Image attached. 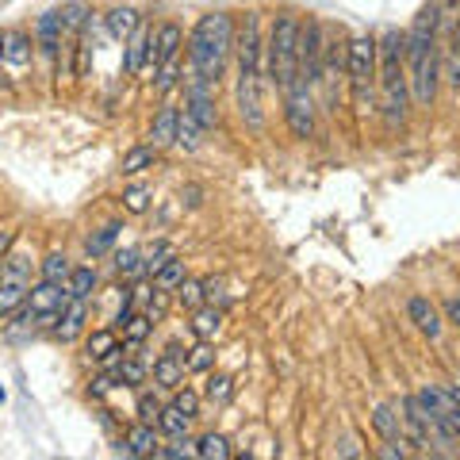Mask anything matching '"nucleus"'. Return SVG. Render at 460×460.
<instances>
[{
    "instance_id": "c756f323",
    "label": "nucleus",
    "mask_w": 460,
    "mask_h": 460,
    "mask_svg": "<svg viewBox=\"0 0 460 460\" xmlns=\"http://www.w3.org/2000/svg\"><path fill=\"white\" fill-rule=\"evenodd\" d=\"M204 127H199L196 119H192V115L189 111H181V123H177V150H199V146H204Z\"/></svg>"
},
{
    "instance_id": "423d86ee",
    "label": "nucleus",
    "mask_w": 460,
    "mask_h": 460,
    "mask_svg": "<svg viewBox=\"0 0 460 460\" xmlns=\"http://www.w3.org/2000/svg\"><path fill=\"white\" fill-rule=\"evenodd\" d=\"M35 253L20 246L4 257V272H0V319H12L23 304H27V292H31V272H35Z\"/></svg>"
},
{
    "instance_id": "864d4df0",
    "label": "nucleus",
    "mask_w": 460,
    "mask_h": 460,
    "mask_svg": "<svg viewBox=\"0 0 460 460\" xmlns=\"http://www.w3.org/2000/svg\"><path fill=\"white\" fill-rule=\"evenodd\" d=\"M0 89H8V77H4V50H0Z\"/></svg>"
},
{
    "instance_id": "4be33fe9",
    "label": "nucleus",
    "mask_w": 460,
    "mask_h": 460,
    "mask_svg": "<svg viewBox=\"0 0 460 460\" xmlns=\"http://www.w3.org/2000/svg\"><path fill=\"white\" fill-rule=\"evenodd\" d=\"M372 429L380 434V441H407V429H402V414L392 402H380L372 411Z\"/></svg>"
},
{
    "instance_id": "72a5a7b5",
    "label": "nucleus",
    "mask_w": 460,
    "mask_h": 460,
    "mask_svg": "<svg viewBox=\"0 0 460 460\" xmlns=\"http://www.w3.org/2000/svg\"><path fill=\"white\" fill-rule=\"evenodd\" d=\"M150 84H154V93L157 96H169L172 89H181V62L172 58V62H162L157 66V74L150 77Z\"/></svg>"
},
{
    "instance_id": "7c9ffc66",
    "label": "nucleus",
    "mask_w": 460,
    "mask_h": 460,
    "mask_svg": "<svg viewBox=\"0 0 460 460\" xmlns=\"http://www.w3.org/2000/svg\"><path fill=\"white\" fill-rule=\"evenodd\" d=\"M69 272H74V265H69V257H66L62 250H54V253H47V257L39 261V277H42V280L66 284V280H69Z\"/></svg>"
},
{
    "instance_id": "de8ad7c7",
    "label": "nucleus",
    "mask_w": 460,
    "mask_h": 460,
    "mask_svg": "<svg viewBox=\"0 0 460 460\" xmlns=\"http://www.w3.org/2000/svg\"><path fill=\"white\" fill-rule=\"evenodd\" d=\"M169 296H172V292H162V288L154 284V292H150V299H146V307H142V311H146L154 323H162L165 311H169Z\"/></svg>"
},
{
    "instance_id": "9d476101",
    "label": "nucleus",
    "mask_w": 460,
    "mask_h": 460,
    "mask_svg": "<svg viewBox=\"0 0 460 460\" xmlns=\"http://www.w3.org/2000/svg\"><path fill=\"white\" fill-rule=\"evenodd\" d=\"M284 119H288V131L296 138L314 135V93H311L307 81H299L296 89L284 93Z\"/></svg>"
},
{
    "instance_id": "b1692460",
    "label": "nucleus",
    "mask_w": 460,
    "mask_h": 460,
    "mask_svg": "<svg viewBox=\"0 0 460 460\" xmlns=\"http://www.w3.org/2000/svg\"><path fill=\"white\" fill-rule=\"evenodd\" d=\"M192 334L199 341H211L215 334H219V326H223V307H215V304H204L199 311H192Z\"/></svg>"
},
{
    "instance_id": "f03ea898",
    "label": "nucleus",
    "mask_w": 460,
    "mask_h": 460,
    "mask_svg": "<svg viewBox=\"0 0 460 460\" xmlns=\"http://www.w3.org/2000/svg\"><path fill=\"white\" fill-rule=\"evenodd\" d=\"M380 42V69H376V84H380V115L384 127L395 131L402 127L411 111V81H407V31L399 27H387L376 39Z\"/></svg>"
},
{
    "instance_id": "bb28decb",
    "label": "nucleus",
    "mask_w": 460,
    "mask_h": 460,
    "mask_svg": "<svg viewBox=\"0 0 460 460\" xmlns=\"http://www.w3.org/2000/svg\"><path fill=\"white\" fill-rule=\"evenodd\" d=\"M154 162H157V146H135V150H127L123 154V162H119V172L123 177H138V172H146V169H154Z\"/></svg>"
},
{
    "instance_id": "1a4fd4ad",
    "label": "nucleus",
    "mask_w": 460,
    "mask_h": 460,
    "mask_svg": "<svg viewBox=\"0 0 460 460\" xmlns=\"http://www.w3.org/2000/svg\"><path fill=\"white\" fill-rule=\"evenodd\" d=\"M349 74V42L338 35H326V54H323V77H319V89H323V100L326 108L338 104V81ZM338 111V108H334Z\"/></svg>"
},
{
    "instance_id": "49530a36",
    "label": "nucleus",
    "mask_w": 460,
    "mask_h": 460,
    "mask_svg": "<svg viewBox=\"0 0 460 460\" xmlns=\"http://www.w3.org/2000/svg\"><path fill=\"white\" fill-rule=\"evenodd\" d=\"M172 402H177V407L184 411V414H192V419H199V402H204V395L199 392H192V387H177V392H172Z\"/></svg>"
},
{
    "instance_id": "393cba45",
    "label": "nucleus",
    "mask_w": 460,
    "mask_h": 460,
    "mask_svg": "<svg viewBox=\"0 0 460 460\" xmlns=\"http://www.w3.org/2000/svg\"><path fill=\"white\" fill-rule=\"evenodd\" d=\"M154 326H157V323L150 319L146 311H135L131 319H127V323L119 326V334H123V341H127V349H138V345L154 334Z\"/></svg>"
},
{
    "instance_id": "c85d7f7f",
    "label": "nucleus",
    "mask_w": 460,
    "mask_h": 460,
    "mask_svg": "<svg viewBox=\"0 0 460 460\" xmlns=\"http://www.w3.org/2000/svg\"><path fill=\"white\" fill-rule=\"evenodd\" d=\"M189 280V269H184V257H172V261H165L162 269L154 272V284L162 288V292H177V288Z\"/></svg>"
},
{
    "instance_id": "473e14b6",
    "label": "nucleus",
    "mask_w": 460,
    "mask_h": 460,
    "mask_svg": "<svg viewBox=\"0 0 460 460\" xmlns=\"http://www.w3.org/2000/svg\"><path fill=\"white\" fill-rule=\"evenodd\" d=\"M119 223H108V226H100L96 234H89L84 238V253L89 257H104V253H111V246H115V238H119Z\"/></svg>"
},
{
    "instance_id": "cd10ccee",
    "label": "nucleus",
    "mask_w": 460,
    "mask_h": 460,
    "mask_svg": "<svg viewBox=\"0 0 460 460\" xmlns=\"http://www.w3.org/2000/svg\"><path fill=\"white\" fill-rule=\"evenodd\" d=\"M192 414H184L177 402H165V411H162V422H157V429H162L165 438H184L192 429Z\"/></svg>"
},
{
    "instance_id": "a211bd4d",
    "label": "nucleus",
    "mask_w": 460,
    "mask_h": 460,
    "mask_svg": "<svg viewBox=\"0 0 460 460\" xmlns=\"http://www.w3.org/2000/svg\"><path fill=\"white\" fill-rule=\"evenodd\" d=\"M84 323H89V299H69L66 311H62V319L54 323L50 334L58 341H77L84 334Z\"/></svg>"
},
{
    "instance_id": "f8f14e48",
    "label": "nucleus",
    "mask_w": 460,
    "mask_h": 460,
    "mask_svg": "<svg viewBox=\"0 0 460 460\" xmlns=\"http://www.w3.org/2000/svg\"><path fill=\"white\" fill-rule=\"evenodd\" d=\"M181 47H184V31L181 23H157L154 27V39H150V54H146V66H142V74H157V66L162 62H172V58H181Z\"/></svg>"
},
{
    "instance_id": "58836bf2",
    "label": "nucleus",
    "mask_w": 460,
    "mask_h": 460,
    "mask_svg": "<svg viewBox=\"0 0 460 460\" xmlns=\"http://www.w3.org/2000/svg\"><path fill=\"white\" fill-rule=\"evenodd\" d=\"M115 272L119 277H127V280H135V277H146L142 272V250H115Z\"/></svg>"
},
{
    "instance_id": "c03bdc74",
    "label": "nucleus",
    "mask_w": 460,
    "mask_h": 460,
    "mask_svg": "<svg viewBox=\"0 0 460 460\" xmlns=\"http://www.w3.org/2000/svg\"><path fill=\"white\" fill-rule=\"evenodd\" d=\"M146 208H150V184H131V189L123 192V211L142 215Z\"/></svg>"
},
{
    "instance_id": "79ce46f5",
    "label": "nucleus",
    "mask_w": 460,
    "mask_h": 460,
    "mask_svg": "<svg viewBox=\"0 0 460 460\" xmlns=\"http://www.w3.org/2000/svg\"><path fill=\"white\" fill-rule=\"evenodd\" d=\"M138 422H150V426H157V422H162V411H165V402L162 399H157L154 392H142L138 395Z\"/></svg>"
},
{
    "instance_id": "a878e982",
    "label": "nucleus",
    "mask_w": 460,
    "mask_h": 460,
    "mask_svg": "<svg viewBox=\"0 0 460 460\" xmlns=\"http://www.w3.org/2000/svg\"><path fill=\"white\" fill-rule=\"evenodd\" d=\"M204 399L211 402V407H230V399H234V376L211 372L208 384H204Z\"/></svg>"
},
{
    "instance_id": "dca6fc26",
    "label": "nucleus",
    "mask_w": 460,
    "mask_h": 460,
    "mask_svg": "<svg viewBox=\"0 0 460 460\" xmlns=\"http://www.w3.org/2000/svg\"><path fill=\"white\" fill-rule=\"evenodd\" d=\"M157 449H162V429L150 426V422H138L127 429V438L115 445V453L119 456H157Z\"/></svg>"
},
{
    "instance_id": "09e8293b",
    "label": "nucleus",
    "mask_w": 460,
    "mask_h": 460,
    "mask_svg": "<svg viewBox=\"0 0 460 460\" xmlns=\"http://www.w3.org/2000/svg\"><path fill=\"white\" fill-rule=\"evenodd\" d=\"M441 314H445V323L460 330V292H453V296L441 299Z\"/></svg>"
},
{
    "instance_id": "0eeeda50",
    "label": "nucleus",
    "mask_w": 460,
    "mask_h": 460,
    "mask_svg": "<svg viewBox=\"0 0 460 460\" xmlns=\"http://www.w3.org/2000/svg\"><path fill=\"white\" fill-rule=\"evenodd\" d=\"M238 54V81H265V39H261V12H246L234 31Z\"/></svg>"
},
{
    "instance_id": "3c124183",
    "label": "nucleus",
    "mask_w": 460,
    "mask_h": 460,
    "mask_svg": "<svg viewBox=\"0 0 460 460\" xmlns=\"http://www.w3.org/2000/svg\"><path fill=\"white\" fill-rule=\"evenodd\" d=\"M16 242H20V230H12V226H0V261L16 250Z\"/></svg>"
},
{
    "instance_id": "6ab92c4d",
    "label": "nucleus",
    "mask_w": 460,
    "mask_h": 460,
    "mask_svg": "<svg viewBox=\"0 0 460 460\" xmlns=\"http://www.w3.org/2000/svg\"><path fill=\"white\" fill-rule=\"evenodd\" d=\"M150 39H154V27L138 23V31L123 42V74L127 77H138L142 66H146V54H150Z\"/></svg>"
},
{
    "instance_id": "7ed1b4c3",
    "label": "nucleus",
    "mask_w": 460,
    "mask_h": 460,
    "mask_svg": "<svg viewBox=\"0 0 460 460\" xmlns=\"http://www.w3.org/2000/svg\"><path fill=\"white\" fill-rule=\"evenodd\" d=\"M234 16L226 12H211L199 16V23L189 35V62H192V77H204L211 84H219V74L226 66V54L234 50Z\"/></svg>"
},
{
    "instance_id": "2eb2a0df",
    "label": "nucleus",
    "mask_w": 460,
    "mask_h": 460,
    "mask_svg": "<svg viewBox=\"0 0 460 460\" xmlns=\"http://www.w3.org/2000/svg\"><path fill=\"white\" fill-rule=\"evenodd\" d=\"M407 319L414 323V330L419 334H426L429 341H438L441 338V330H445V314L438 304H429L426 296H411L407 299Z\"/></svg>"
},
{
    "instance_id": "6e6552de",
    "label": "nucleus",
    "mask_w": 460,
    "mask_h": 460,
    "mask_svg": "<svg viewBox=\"0 0 460 460\" xmlns=\"http://www.w3.org/2000/svg\"><path fill=\"white\" fill-rule=\"evenodd\" d=\"M323 54H326V27H323V20H304V31H299V77H304L311 89H319Z\"/></svg>"
},
{
    "instance_id": "603ef678",
    "label": "nucleus",
    "mask_w": 460,
    "mask_h": 460,
    "mask_svg": "<svg viewBox=\"0 0 460 460\" xmlns=\"http://www.w3.org/2000/svg\"><path fill=\"white\" fill-rule=\"evenodd\" d=\"M338 453H341V456H361V449H353V441H341Z\"/></svg>"
},
{
    "instance_id": "2f4dec72",
    "label": "nucleus",
    "mask_w": 460,
    "mask_h": 460,
    "mask_svg": "<svg viewBox=\"0 0 460 460\" xmlns=\"http://www.w3.org/2000/svg\"><path fill=\"white\" fill-rule=\"evenodd\" d=\"M66 292H69V299H89L96 292V269H89V265L74 269L66 280Z\"/></svg>"
},
{
    "instance_id": "ddd939ff",
    "label": "nucleus",
    "mask_w": 460,
    "mask_h": 460,
    "mask_svg": "<svg viewBox=\"0 0 460 460\" xmlns=\"http://www.w3.org/2000/svg\"><path fill=\"white\" fill-rule=\"evenodd\" d=\"M35 47L42 54V62L54 66L62 58V47H66V27H62V16L58 12H42L39 23H35Z\"/></svg>"
},
{
    "instance_id": "20e7f679",
    "label": "nucleus",
    "mask_w": 460,
    "mask_h": 460,
    "mask_svg": "<svg viewBox=\"0 0 460 460\" xmlns=\"http://www.w3.org/2000/svg\"><path fill=\"white\" fill-rule=\"evenodd\" d=\"M299 31H304V20L296 12H284L272 20V31L265 39V77L277 84L280 96L304 81L299 77Z\"/></svg>"
},
{
    "instance_id": "f704fd0d",
    "label": "nucleus",
    "mask_w": 460,
    "mask_h": 460,
    "mask_svg": "<svg viewBox=\"0 0 460 460\" xmlns=\"http://www.w3.org/2000/svg\"><path fill=\"white\" fill-rule=\"evenodd\" d=\"M146 372H150V368L142 365L138 357H131V353H127V357H123V365L115 368L111 376L119 380V387H142V384H146Z\"/></svg>"
},
{
    "instance_id": "412c9836",
    "label": "nucleus",
    "mask_w": 460,
    "mask_h": 460,
    "mask_svg": "<svg viewBox=\"0 0 460 460\" xmlns=\"http://www.w3.org/2000/svg\"><path fill=\"white\" fill-rule=\"evenodd\" d=\"M138 23H142V16H138V8H131V4H115V8L104 12V27H108L111 39H123L127 42V39L138 31Z\"/></svg>"
},
{
    "instance_id": "5701e85b",
    "label": "nucleus",
    "mask_w": 460,
    "mask_h": 460,
    "mask_svg": "<svg viewBox=\"0 0 460 460\" xmlns=\"http://www.w3.org/2000/svg\"><path fill=\"white\" fill-rule=\"evenodd\" d=\"M119 330L115 326H100V330H93L89 338H84V357H89V361H104L108 353H115L119 349Z\"/></svg>"
},
{
    "instance_id": "a18cd8bd",
    "label": "nucleus",
    "mask_w": 460,
    "mask_h": 460,
    "mask_svg": "<svg viewBox=\"0 0 460 460\" xmlns=\"http://www.w3.org/2000/svg\"><path fill=\"white\" fill-rule=\"evenodd\" d=\"M445 77H449V84H456V89H460V23H456V31H453L449 54H445Z\"/></svg>"
},
{
    "instance_id": "39448f33",
    "label": "nucleus",
    "mask_w": 460,
    "mask_h": 460,
    "mask_svg": "<svg viewBox=\"0 0 460 460\" xmlns=\"http://www.w3.org/2000/svg\"><path fill=\"white\" fill-rule=\"evenodd\" d=\"M376 69H380V42L372 35H357L349 39V100H353V111L372 115L380 108V84H376Z\"/></svg>"
},
{
    "instance_id": "e433bc0d",
    "label": "nucleus",
    "mask_w": 460,
    "mask_h": 460,
    "mask_svg": "<svg viewBox=\"0 0 460 460\" xmlns=\"http://www.w3.org/2000/svg\"><path fill=\"white\" fill-rule=\"evenodd\" d=\"M172 296H177V304L184 307V311H199V307H204L208 304V292H204V280H184L181 288H177V292H172Z\"/></svg>"
},
{
    "instance_id": "a19ab883",
    "label": "nucleus",
    "mask_w": 460,
    "mask_h": 460,
    "mask_svg": "<svg viewBox=\"0 0 460 460\" xmlns=\"http://www.w3.org/2000/svg\"><path fill=\"white\" fill-rule=\"evenodd\" d=\"M172 257H177V253H172L169 242H154V246L142 253V272H146V277H154V272L162 269L165 261H172Z\"/></svg>"
},
{
    "instance_id": "37998d69",
    "label": "nucleus",
    "mask_w": 460,
    "mask_h": 460,
    "mask_svg": "<svg viewBox=\"0 0 460 460\" xmlns=\"http://www.w3.org/2000/svg\"><path fill=\"white\" fill-rule=\"evenodd\" d=\"M211 365H215L211 341H199V338H196V345L189 349V372H211Z\"/></svg>"
},
{
    "instance_id": "c9c22d12",
    "label": "nucleus",
    "mask_w": 460,
    "mask_h": 460,
    "mask_svg": "<svg viewBox=\"0 0 460 460\" xmlns=\"http://www.w3.org/2000/svg\"><path fill=\"white\" fill-rule=\"evenodd\" d=\"M58 16H62V27H66V35H74V31H81V27L89 23L93 8L84 4V0H74V4H62V8H58Z\"/></svg>"
},
{
    "instance_id": "f3484780",
    "label": "nucleus",
    "mask_w": 460,
    "mask_h": 460,
    "mask_svg": "<svg viewBox=\"0 0 460 460\" xmlns=\"http://www.w3.org/2000/svg\"><path fill=\"white\" fill-rule=\"evenodd\" d=\"M0 50H4V66L27 69L35 58V39L20 31V27H8V31H0Z\"/></svg>"
},
{
    "instance_id": "5fc2aeb1",
    "label": "nucleus",
    "mask_w": 460,
    "mask_h": 460,
    "mask_svg": "<svg viewBox=\"0 0 460 460\" xmlns=\"http://www.w3.org/2000/svg\"><path fill=\"white\" fill-rule=\"evenodd\" d=\"M0 402H4V387H0Z\"/></svg>"
},
{
    "instance_id": "aec40b11",
    "label": "nucleus",
    "mask_w": 460,
    "mask_h": 460,
    "mask_svg": "<svg viewBox=\"0 0 460 460\" xmlns=\"http://www.w3.org/2000/svg\"><path fill=\"white\" fill-rule=\"evenodd\" d=\"M177 123H181V108L177 104H162L150 123V146L165 150V146H177Z\"/></svg>"
},
{
    "instance_id": "8fccbe9b",
    "label": "nucleus",
    "mask_w": 460,
    "mask_h": 460,
    "mask_svg": "<svg viewBox=\"0 0 460 460\" xmlns=\"http://www.w3.org/2000/svg\"><path fill=\"white\" fill-rule=\"evenodd\" d=\"M111 387H119V380H115L111 372H104V376H96V380L89 384V395H93V399H104V395L111 392Z\"/></svg>"
},
{
    "instance_id": "4468645a",
    "label": "nucleus",
    "mask_w": 460,
    "mask_h": 460,
    "mask_svg": "<svg viewBox=\"0 0 460 460\" xmlns=\"http://www.w3.org/2000/svg\"><path fill=\"white\" fill-rule=\"evenodd\" d=\"M189 376V349H181V345H169V349L154 361V384L165 387V392H177Z\"/></svg>"
},
{
    "instance_id": "9b49d317",
    "label": "nucleus",
    "mask_w": 460,
    "mask_h": 460,
    "mask_svg": "<svg viewBox=\"0 0 460 460\" xmlns=\"http://www.w3.org/2000/svg\"><path fill=\"white\" fill-rule=\"evenodd\" d=\"M184 111L204 127V131H215L219 127V111H215V84L204 77H189L184 84Z\"/></svg>"
},
{
    "instance_id": "6e6d98bb",
    "label": "nucleus",
    "mask_w": 460,
    "mask_h": 460,
    "mask_svg": "<svg viewBox=\"0 0 460 460\" xmlns=\"http://www.w3.org/2000/svg\"><path fill=\"white\" fill-rule=\"evenodd\" d=\"M0 272H4V261H0Z\"/></svg>"
},
{
    "instance_id": "ea45409f",
    "label": "nucleus",
    "mask_w": 460,
    "mask_h": 460,
    "mask_svg": "<svg viewBox=\"0 0 460 460\" xmlns=\"http://www.w3.org/2000/svg\"><path fill=\"white\" fill-rule=\"evenodd\" d=\"M184 456H199V441H192L189 434L172 438V445H162V449H157V460H184Z\"/></svg>"
},
{
    "instance_id": "f257e3e1",
    "label": "nucleus",
    "mask_w": 460,
    "mask_h": 460,
    "mask_svg": "<svg viewBox=\"0 0 460 460\" xmlns=\"http://www.w3.org/2000/svg\"><path fill=\"white\" fill-rule=\"evenodd\" d=\"M438 27H441V4H429L414 16L407 31V81L414 108H429L438 96V74H441Z\"/></svg>"
},
{
    "instance_id": "4c0bfd02",
    "label": "nucleus",
    "mask_w": 460,
    "mask_h": 460,
    "mask_svg": "<svg viewBox=\"0 0 460 460\" xmlns=\"http://www.w3.org/2000/svg\"><path fill=\"white\" fill-rule=\"evenodd\" d=\"M199 456H204V460H230V456H234V449H230V438L204 434V438H199Z\"/></svg>"
}]
</instances>
